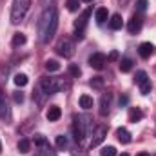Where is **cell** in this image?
Returning a JSON list of instances; mask_svg holds the SVG:
<instances>
[{"mask_svg":"<svg viewBox=\"0 0 156 156\" xmlns=\"http://www.w3.org/2000/svg\"><path fill=\"white\" fill-rule=\"evenodd\" d=\"M58 29V11L56 5H49L42 11L38 18V37L42 44H47L49 40H53V37L56 35Z\"/></svg>","mask_w":156,"mask_h":156,"instance_id":"cell-1","label":"cell"},{"mask_svg":"<svg viewBox=\"0 0 156 156\" xmlns=\"http://www.w3.org/2000/svg\"><path fill=\"white\" fill-rule=\"evenodd\" d=\"M40 87H42V91L49 96V94H55V93H58V91H67V89H71V82H69V80H64V78L44 76L40 80Z\"/></svg>","mask_w":156,"mask_h":156,"instance_id":"cell-2","label":"cell"},{"mask_svg":"<svg viewBox=\"0 0 156 156\" xmlns=\"http://www.w3.org/2000/svg\"><path fill=\"white\" fill-rule=\"evenodd\" d=\"M91 133V120L83 115L73 118V134H75V140L76 144H82L83 138Z\"/></svg>","mask_w":156,"mask_h":156,"instance_id":"cell-3","label":"cell"},{"mask_svg":"<svg viewBox=\"0 0 156 156\" xmlns=\"http://www.w3.org/2000/svg\"><path fill=\"white\" fill-rule=\"evenodd\" d=\"M29 5H31V0H13V4H11V24L18 26L26 18Z\"/></svg>","mask_w":156,"mask_h":156,"instance_id":"cell-4","label":"cell"},{"mask_svg":"<svg viewBox=\"0 0 156 156\" xmlns=\"http://www.w3.org/2000/svg\"><path fill=\"white\" fill-rule=\"evenodd\" d=\"M56 53L64 58H71L75 55V42L71 38H60L56 44Z\"/></svg>","mask_w":156,"mask_h":156,"instance_id":"cell-5","label":"cell"},{"mask_svg":"<svg viewBox=\"0 0 156 156\" xmlns=\"http://www.w3.org/2000/svg\"><path fill=\"white\" fill-rule=\"evenodd\" d=\"M89 16H91V9H85V11L80 15V18L75 22V38L76 40L83 38V35H85V26H87Z\"/></svg>","mask_w":156,"mask_h":156,"instance_id":"cell-6","label":"cell"},{"mask_svg":"<svg viewBox=\"0 0 156 156\" xmlns=\"http://www.w3.org/2000/svg\"><path fill=\"white\" fill-rule=\"evenodd\" d=\"M107 136V127L105 125H98L94 131H93V138H91V147H98Z\"/></svg>","mask_w":156,"mask_h":156,"instance_id":"cell-7","label":"cell"},{"mask_svg":"<svg viewBox=\"0 0 156 156\" xmlns=\"http://www.w3.org/2000/svg\"><path fill=\"white\" fill-rule=\"evenodd\" d=\"M105 62H107V58H105V55H102V53H93V55L89 56V66H91L93 69H96V71H102V69L105 67Z\"/></svg>","mask_w":156,"mask_h":156,"instance_id":"cell-8","label":"cell"},{"mask_svg":"<svg viewBox=\"0 0 156 156\" xmlns=\"http://www.w3.org/2000/svg\"><path fill=\"white\" fill-rule=\"evenodd\" d=\"M142 26H144V20H142V16H138V15H133V16H131V20H129V24H127V31H129L131 35H136V33H140Z\"/></svg>","mask_w":156,"mask_h":156,"instance_id":"cell-9","label":"cell"},{"mask_svg":"<svg viewBox=\"0 0 156 156\" xmlns=\"http://www.w3.org/2000/svg\"><path fill=\"white\" fill-rule=\"evenodd\" d=\"M138 53H140L142 58H149L151 55H154V45H153L151 42H144V44H140Z\"/></svg>","mask_w":156,"mask_h":156,"instance_id":"cell-10","label":"cell"},{"mask_svg":"<svg viewBox=\"0 0 156 156\" xmlns=\"http://www.w3.org/2000/svg\"><path fill=\"white\" fill-rule=\"evenodd\" d=\"M109 107H111V96L104 94L100 98V116H107L109 115Z\"/></svg>","mask_w":156,"mask_h":156,"instance_id":"cell-11","label":"cell"},{"mask_svg":"<svg viewBox=\"0 0 156 156\" xmlns=\"http://www.w3.org/2000/svg\"><path fill=\"white\" fill-rule=\"evenodd\" d=\"M0 118H2V120H7V118H9V107H7L5 94L2 93V89H0Z\"/></svg>","mask_w":156,"mask_h":156,"instance_id":"cell-12","label":"cell"},{"mask_svg":"<svg viewBox=\"0 0 156 156\" xmlns=\"http://www.w3.org/2000/svg\"><path fill=\"white\" fill-rule=\"evenodd\" d=\"M60 116H62V111H60L58 105H51V107L47 109V113H45V118H47L49 122H56Z\"/></svg>","mask_w":156,"mask_h":156,"instance_id":"cell-13","label":"cell"},{"mask_svg":"<svg viewBox=\"0 0 156 156\" xmlns=\"http://www.w3.org/2000/svg\"><path fill=\"white\" fill-rule=\"evenodd\" d=\"M116 138L120 144H129L131 142V133L125 127H118L116 129Z\"/></svg>","mask_w":156,"mask_h":156,"instance_id":"cell-14","label":"cell"},{"mask_svg":"<svg viewBox=\"0 0 156 156\" xmlns=\"http://www.w3.org/2000/svg\"><path fill=\"white\" fill-rule=\"evenodd\" d=\"M142 118H144V113H142L140 107H131V109H129V122L136 123V122H140Z\"/></svg>","mask_w":156,"mask_h":156,"instance_id":"cell-15","label":"cell"},{"mask_svg":"<svg viewBox=\"0 0 156 156\" xmlns=\"http://www.w3.org/2000/svg\"><path fill=\"white\" fill-rule=\"evenodd\" d=\"M94 18H96V22H98V24H104V22L109 18V11H107L105 7H98V9H96V13H94Z\"/></svg>","mask_w":156,"mask_h":156,"instance_id":"cell-16","label":"cell"},{"mask_svg":"<svg viewBox=\"0 0 156 156\" xmlns=\"http://www.w3.org/2000/svg\"><path fill=\"white\" fill-rule=\"evenodd\" d=\"M122 26H123L122 16H120V15H113L111 20H109V27H111L113 31H118V29H122Z\"/></svg>","mask_w":156,"mask_h":156,"instance_id":"cell-17","label":"cell"},{"mask_svg":"<svg viewBox=\"0 0 156 156\" xmlns=\"http://www.w3.org/2000/svg\"><path fill=\"white\" fill-rule=\"evenodd\" d=\"M35 145L38 147V149H47V147H51L49 145V142H47V138L45 136H42V134H35Z\"/></svg>","mask_w":156,"mask_h":156,"instance_id":"cell-18","label":"cell"},{"mask_svg":"<svg viewBox=\"0 0 156 156\" xmlns=\"http://www.w3.org/2000/svg\"><path fill=\"white\" fill-rule=\"evenodd\" d=\"M133 69V60L131 58H122L120 60V71L122 73H129Z\"/></svg>","mask_w":156,"mask_h":156,"instance_id":"cell-19","label":"cell"},{"mask_svg":"<svg viewBox=\"0 0 156 156\" xmlns=\"http://www.w3.org/2000/svg\"><path fill=\"white\" fill-rule=\"evenodd\" d=\"M80 107L82 109H91L93 107V98L89 94H82L80 96Z\"/></svg>","mask_w":156,"mask_h":156,"instance_id":"cell-20","label":"cell"},{"mask_svg":"<svg viewBox=\"0 0 156 156\" xmlns=\"http://www.w3.org/2000/svg\"><path fill=\"white\" fill-rule=\"evenodd\" d=\"M29 149H31V142H29L27 138H22V140L18 142V151H20L22 154H27Z\"/></svg>","mask_w":156,"mask_h":156,"instance_id":"cell-21","label":"cell"},{"mask_svg":"<svg viewBox=\"0 0 156 156\" xmlns=\"http://www.w3.org/2000/svg\"><path fill=\"white\" fill-rule=\"evenodd\" d=\"M11 44H13V47H20V45H24V44H26V35H24V33H15Z\"/></svg>","mask_w":156,"mask_h":156,"instance_id":"cell-22","label":"cell"},{"mask_svg":"<svg viewBox=\"0 0 156 156\" xmlns=\"http://www.w3.org/2000/svg\"><path fill=\"white\" fill-rule=\"evenodd\" d=\"M13 82H15V85H18V87H24V85H27V76L24 75V73H18V75H15L13 78Z\"/></svg>","mask_w":156,"mask_h":156,"instance_id":"cell-23","label":"cell"},{"mask_svg":"<svg viewBox=\"0 0 156 156\" xmlns=\"http://www.w3.org/2000/svg\"><path fill=\"white\" fill-rule=\"evenodd\" d=\"M56 147H58L60 151H64V149L67 147V136H64V134L56 136Z\"/></svg>","mask_w":156,"mask_h":156,"instance_id":"cell-24","label":"cell"},{"mask_svg":"<svg viewBox=\"0 0 156 156\" xmlns=\"http://www.w3.org/2000/svg\"><path fill=\"white\" fill-rule=\"evenodd\" d=\"M147 80H149V76H147V73H145V71H138V73H136V76H134V82H136L138 85H142V83H144V82H147Z\"/></svg>","mask_w":156,"mask_h":156,"instance_id":"cell-25","label":"cell"},{"mask_svg":"<svg viewBox=\"0 0 156 156\" xmlns=\"http://www.w3.org/2000/svg\"><path fill=\"white\" fill-rule=\"evenodd\" d=\"M67 71H69V75L73 78H78L82 75V71H80V67H78L76 64H69V67H67Z\"/></svg>","mask_w":156,"mask_h":156,"instance_id":"cell-26","label":"cell"},{"mask_svg":"<svg viewBox=\"0 0 156 156\" xmlns=\"http://www.w3.org/2000/svg\"><path fill=\"white\" fill-rule=\"evenodd\" d=\"M66 5H67V9H69L71 13H76L78 7H80V0H67Z\"/></svg>","mask_w":156,"mask_h":156,"instance_id":"cell-27","label":"cell"},{"mask_svg":"<svg viewBox=\"0 0 156 156\" xmlns=\"http://www.w3.org/2000/svg\"><path fill=\"white\" fill-rule=\"evenodd\" d=\"M45 69H47V71H58V69H60V64H58L56 60H47V62H45Z\"/></svg>","mask_w":156,"mask_h":156,"instance_id":"cell-28","label":"cell"},{"mask_svg":"<svg viewBox=\"0 0 156 156\" xmlns=\"http://www.w3.org/2000/svg\"><path fill=\"white\" fill-rule=\"evenodd\" d=\"M151 89H153L151 80H147V82H144V83L140 85V93H142V94H149V93H151Z\"/></svg>","mask_w":156,"mask_h":156,"instance_id":"cell-29","label":"cell"},{"mask_svg":"<svg viewBox=\"0 0 156 156\" xmlns=\"http://www.w3.org/2000/svg\"><path fill=\"white\" fill-rule=\"evenodd\" d=\"M102 156H116V149L113 147V145H107V147H104L102 149V153H100Z\"/></svg>","mask_w":156,"mask_h":156,"instance_id":"cell-30","label":"cell"},{"mask_svg":"<svg viewBox=\"0 0 156 156\" xmlns=\"http://www.w3.org/2000/svg\"><path fill=\"white\" fill-rule=\"evenodd\" d=\"M13 100H15L16 104H22V102H24V93H20V91H15V93H13Z\"/></svg>","mask_w":156,"mask_h":156,"instance_id":"cell-31","label":"cell"},{"mask_svg":"<svg viewBox=\"0 0 156 156\" xmlns=\"http://www.w3.org/2000/svg\"><path fill=\"white\" fill-rule=\"evenodd\" d=\"M147 5H149L147 0H138V2H136V9H138V11H145Z\"/></svg>","mask_w":156,"mask_h":156,"instance_id":"cell-32","label":"cell"},{"mask_svg":"<svg viewBox=\"0 0 156 156\" xmlns=\"http://www.w3.org/2000/svg\"><path fill=\"white\" fill-rule=\"evenodd\" d=\"M91 87H102V83H104V80H102V76H96V78H93L91 82Z\"/></svg>","mask_w":156,"mask_h":156,"instance_id":"cell-33","label":"cell"},{"mask_svg":"<svg viewBox=\"0 0 156 156\" xmlns=\"http://www.w3.org/2000/svg\"><path fill=\"white\" fill-rule=\"evenodd\" d=\"M118 104H120V107H125V105L129 104V96H125V94L120 96V98H118Z\"/></svg>","mask_w":156,"mask_h":156,"instance_id":"cell-34","label":"cell"},{"mask_svg":"<svg viewBox=\"0 0 156 156\" xmlns=\"http://www.w3.org/2000/svg\"><path fill=\"white\" fill-rule=\"evenodd\" d=\"M116 58H118V53L116 51H113V53L109 55V60H116Z\"/></svg>","mask_w":156,"mask_h":156,"instance_id":"cell-35","label":"cell"},{"mask_svg":"<svg viewBox=\"0 0 156 156\" xmlns=\"http://www.w3.org/2000/svg\"><path fill=\"white\" fill-rule=\"evenodd\" d=\"M136 156H151V154H147V153H138Z\"/></svg>","mask_w":156,"mask_h":156,"instance_id":"cell-36","label":"cell"},{"mask_svg":"<svg viewBox=\"0 0 156 156\" xmlns=\"http://www.w3.org/2000/svg\"><path fill=\"white\" fill-rule=\"evenodd\" d=\"M80 2H85V4H91L93 0H80Z\"/></svg>","mask_w":156,"mask_h":156,"instance_id":"cell-37","label":"cell"},{"mask_svg":"<svg viewBox=\"0 0 156 156\" xmlns=\"http://www.w3.org/2000/svg\"><path fill=\"white\" fill-rule=\"evenodd\" d=\"M120 156H129V154H127V153H122V154H120Z\"/></svg>","mask_w":156,"mask_h":156,"instance_id":"cell-38","label":"cell"},{"mask_svg":"<svg viewBox=\"0 0 156 156\" xmlns=\"http://www.w3.org/2000/svg\"><path fill=\"white\" fill-rule=\"evenodd\" d=\"M0 153H2V144H0Z\"/></svg>","mask_w":156,"mask_h":156,"instance_id":"cell-39","label":"cell"}]
</instances>
